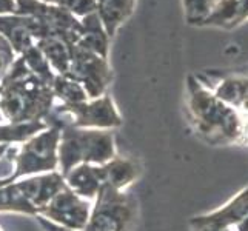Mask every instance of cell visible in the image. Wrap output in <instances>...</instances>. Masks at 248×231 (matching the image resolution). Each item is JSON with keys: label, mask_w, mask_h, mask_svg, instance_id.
Masks as SVG:
<instances>
[{"label": "cell", "mask_w": 248, "mask_h": 231, "mask_svg": "<svg viewBox=\"0 0 248 231\" xmlns=\"http://www.w3.org/2000/svg\"><path fill=\"white\" fill-rule=\"evenodd\" d=\"M54 111L63 113L70 117V125L76 128H93V130H113L122 125L116 104L109 94H104L97 99H88L87 102L73 105L56 104Z\"/></svg>", "instance_id": "8992f818"}, {"label": "cell", "mask_w": 248, "mask_h": 231, "mask_svg": "<svg viewBox=\"0 0 248 231\" xmlns=\"http://www.w3.org/2000/svg\"><path fill=\"white\" fill-rule=\"evenodd\" d=\"M82 32L80 37L76 42V46H80L87 51L97 54L104 59H108L109 51V37L102 25L97 13L94 11L88 15H85L80 19Z\"/></svg>", "instance_id": "e0dca14e"}, {"label": "cell", "mask_w": 248, "mask_h": 231, "mask_svg": "<svg viewBox=\"0 0 248 231\" xmlns=\"http://www.w3.org/2000/svg\"><path fill=\"white\" fill-rule=\"evenodd\" d=\"M248 20V0H216L199 27L234 30Z\"/></svg>", "instance_id": "5bb4252c"}, {"label": "cell", "mask_w": 248, "mask_h": 231, "mask_svg": "<svg viewBox=\"0 0 248 231\" xmlns=\"http://www.w3.org/2000/svg\"><path fill=\"white\" fill-rule=\"evenodd\" d=\"M138 0H96V13L109 39L134 13Z\"/></svg>", "instance_id": "ac0fdd59"}, {"label": "cell", "mask_w": 248, "mask_h": 231, "mask_svg": "<svg viewBox=\"0 0 248 231\" xmlns=\"http://www.w3.org/2000/svg\"><path fill=\"white\" fill-rule=\"evenodd\" d=\"M17 57L19 56L16 54L11 44L0 34V79L10 71V68L17 61Z\"/></svg>", "instance_id": "d4e9b609"}, {"label": "cell", "mask_w": 248, "mask_h": 231, "mask_svg": "<svg viewBox=\"0 0 248 231\" xmlns=\"http://www.w3.org/2000/svg\"><path fill=\"white\" fill-rule=\"evenodd\" d=\"M20 57L23 59L25 65H27L37 77H40L42 80H45L48 83H53L56 73L53 71V68L48 63L45 56L40 53V49L36 45L31 46L28 51H25Z\"/></svg>", "instance_id": "7402d4cb"}, {"label": "cell", "mask_w": 248, "mask_h": 231, "mask_svg": "<svg viewBox=\"0 0 248 231\" xmlns=\"http://www.w3.org/2000/svg\"><path fill=\"white\" fill-rule=\"evenodd\" d=\"M59 140L61 130L56 126H48L46 130L22 142L20 147H13L14 168L10 176L0 179V185L13 184L23 177L59 171Z\"/></svg>", "instance_id": "277c9868"}, {"label": "cell", "mask_w": 248, "mask_h": 231, "mask_svg": "<svg viewBox=\"0 0 248 231\" xmlns=\"http://www.w3.org/2000/svg\"><path fill=\"white\" fill-rule=\"evenodd\" d=\"M16 13V0H0V15L14 14Z\"/></svg>", "instance_id": "4316f807"}, {"label": "cell", "mask_w": 248, "mask_h": 231, "mask_svg": "<svg viewBox=\"0 0 248 231\" xmlns=\"http://www.w3.org/2000/svg\"><path fill=\"white\" fill-rule=\"evenodd\" d=\"M56 105L51 83L42 80L17 57L0 79V113L6 123L45 122Z\"/></svg>", "instance_id": "7a4b0ae2"}, {"label": "cell", "mask_w": 248, "mask_h": 231, "mask_svg": "<svg viewBox=\"0 0 248 231\" xmlns=\"http://www.w3.org/2000/svg\"><path fill=\"white\" fill-rule=\"evenodd\" d=\"M138 217L139 205L131 193L102 185L83 231H133Z\"/></svg>", "instance_id": "5b68a950"}, {"label": "cell", "mask_w": 248, "mask_h": 231, "mask_svg": "<svg viewBox=\"0 0 248 231\" xmlns=\"http://www.w3.org/2000/svg\"><path fill=\"white\" fill-rule=\"evenodd\" d=\"M248 215V186L242 188L234 198L230 199L222 207L205 215H199L190 219L193 231H219L232 230L237 227Z\"/></svg>", "instance_id": "30bf717a"}, {"label": "cell", "mask_w": 248, "mask_h": 231, "mask_svg": "<svg viewBox=\"0 0 248 231\" xmlns=\"http://www.w3.org/2000/svg\"><path fill=\"white\" fill-rule=\"evenodd\" d=\"M186 105L191 123L210 145H234L248 142V117L220 100L196 76L186 77Z\"/></svg>", "instance_id": "6da1fadb"}, {"label": "cell", "mask_w": 248, "mask_h": 231, "mask_svg": "<svg viewBox=\"0 0 248 231\" xmlns=\"http://www.w3.org/2000/svg\"><path fill=\"white\" fill-rule=\"evenodd\" d=\"M219 231H233V230H219Z\"/></svg>", "instance_id": "4dcf8cb0"}, {"label": "cell", "mask_w": 248, "mask_h": 231, "mask_svg": "<svg viewBox=\"0 0 248 231\" xmlns=\"http://www.w3.org/2000/svg\"><path fill=\"white\" fill-rule=\"evenodd\" d=\"M79 82L87 91L88 99H97L107 94V90L114 79L108 59L87 51L80 46L73 48V59L70 71L65 74Z\"/></svg>", "instance_id": "52a82bcc"}, {"label": "cell", "mask_w": 248, "mask_h": 231, "mask_svg": "<svg viewBox=\"0 0 248 231\" xmlns=\"http://www.w3.org/2000/svg\"><path fill=\"white\" fill-rule=\"evenodd\" d=\"M116 143L111 130H93L65 125L59 140V171L68 173L80 164L102 165L116 156Z\"/></svg>", "instance_id": "3957f363"}, {"label": "cell", "mask_w": 248, "mask_h": 231, "mask_svg": "<svg viewBox=\"0 0 248 231\" xmlns=\"http://www.w3.org/2000/svg\"><path fill=\"white\" fill-rule=\"evenodd\" d=\"M51 88H53V94L56 100H59V104L73 105L88 100V94L82 85L68 76L56 74L53 83H51Z\"/></svg>", "instance_id": "ffe728a7"}, {"label": "cell", "mask_w": 248, "mask_h": 231, "mask_svg": "<svg viewBox=\"0 0 248 231\" xmlns=\"http://www.w3.org/2000/svg\"><path fill=\"white\" fill-rule=\"evenodd\" d=\"M37 217V222L42 225V228H44L45 231H74V230H70V228H65L62 225H57L54 224V222H51L45 217H42V216H36Z\"/></svg>", "instance_id": "484cf974"}, {"label": "cell", "mask_w": 248, "mask_h": 231, "mask_svg": "<svg viewBox=\"0 0 248 231\" xmlns=\"http://www.w3.org/2000/svg\"><path fill=\"white\" fill-rule=\"evenodd\" d=\"M36 46L45 56L56 74L65 76L70 71L74 44L57 34H46L36 42Z\"/></svg>", "instance_id": "9a60e30c"}, {"label": "cell", "mask_w": 248, "mask_h": 231, "mask_svg": "<svg viewBox=\"0 0 248 231\" xmlns=\"http://www.w3.org/2000/svg\"><path fill=\"white\" fill-rule=\"evenodd\" d=\"M102 185H107L114 188V190H125L133 182H136L142 174V167L139 162L130 157H121L116 156L99 165Z\"/></svg>", "instance_id": "4fadbf2b"}, {"label": "cell", "mask_w": 248, "mask_h": 231, "mask_svg": "<svg viewBox=\"0 0 248 231\" xmlns=\"http://www.w3.org/2000/svg\"><path fill=\"white\" fill-rule=\"evenodd\" d=\"M45 122H28V123H0V143H22L32 138L34 134L46 130Z\"/></svg>", "instance_id": "44dd1931"}, {"label": "cell", "mask_w": 248, "mask_h": 231, "mask_svg": "<svg viewBox=\"0 0 248 231\" xmlns=\"http://www.w3.org/2000/svg\"><path fill=\"white\" fill-rule=\"evenodd\" d=\"M5 121H3V116H2V113H0V123H3Z\"/></svg>", "instance_id": "f546056e"}, {"label": "cell", "mask_w": 248, "mask_h": 231, "mask_svg": "<svg viewBox=\"0 0 248 231\" xmlns=\"http://www.w3.org/2000/svg\"><path fill=\"white\" fill-rule=\"evenodd\" d=\"M14 14L32 17L46 30L48 34L62 36L71 40L74 45L80 37V19L61 6L45 3L42 0H16Z\"/></svg>", "instance_id": "ba28073f"}, {"label": "cell", "mask_w": 248, "mask_h": 231, "mask_svg": "<svg viewBox=\"0 0 248 231\" xmlns=\"http://www.w3.org/2000/svg\"><path fill=\"white\" fill-rule=\"evenodd\" d=\"M8 148H10V145H8V143H0V160L3 159V156H5V153H6Z\"/></svg>", "instance_id": "f1b7e54d"}, {"label": "cell", "mask_w": 248, "mask_h": 231, "mask_svg": "<svg viewBox=\"0 0 248 231\" xmlns=\"http://www.w3.org/2000/svg\"><path fill=\"white\" fill-rule=\"evenodd\" d=\"M0 231H2V230H0Z\"/></svg>", "instance_id": "1f68e13d"}, {"label": "cell", "mask_w": 248, "mask_h": 231, "mask_svg": "<svg viewBox=\"0 0 248 231\" xmlns=\"http://www.w3.org/2000/svg\"><path fill=\"white\" fill-rule=\"evenodd\" d=\"M0 213H22L28 216H37L36 207L25 198L16 182L0 185Z\"/></svg>", "instance_id": "d6986e66"}, {"label": "cell", "mask_w": 248, "mask_h": 231, "mask_svg": "<svg viewBox=\"0 0 248 231\" xmlns=\"http://www.w3.org/2000/svg\"><path fill=\"white\" fill-rule=\"evenodd\" d=\"M42 2L61 6L74 14L78 19H82L87 14L96 11V0H42Z\"/></svg>", "instance_id": "cb8c5ba5"}, {"label": "cell", "mask_w": 248, "mask_h": 231, "mask_svg": "<svg viewBox=\"0 0 248 231\" xmlns=\"http://www.w3.org/2000/svg\"><path fill=\"white\" fill-rule=\"evenodd\" d=\"M65 185L80 198L94 202L102 186L99 165L80 164L63 174Z\"/></svg>", "instance_id": "2e32d148"}, {"label": "cell", "mask_w": 248, "mask_h": 231, "mask_svg": "<svg viewBox=\"0 0 248 231\" xmlns=\"http://www.w3.org/2000/svg\"><path fill=\"white\" fill-rule=\"evenodd\" d=\"M93 202L78 196L65 185L63 190L59 191L46 207H44L37 216L45 217L57 225L70 228L74 231H83L88 224L91 215Z\"/></svg>", "instance_id": "9c48e42d"}, {"label": "cell", "mask_w": 248, "mask_h": 231, "mask_svg": "<svg viewBox=\"0 0 248 231\" xmlns=\"http://www.w3.org/2000/svg\"><path fill=\"white\" fill-rule=\"evenodd\" d=\"M19 190L22 194L27 198L34 207H36L37 213L46 207L49 200L54 196L65 188V179L61 171H51V173L44 174H36L30 177H23L16 181Z\"/></svg>", "instance_id": "7c38bea8"}, {"label": "cell", "mask_w": 248, "mask_h": 231, "mask_svg": "<svg viewBox=\"0 0 248 231\" xmlns=\"http://www.w3.org/2000/svg\"><path fill=\"white\" fill-rule=\"evenodd\" d=\"M0 34L10 42L17 56L36 45V42L46 36V30L30 15L5 14L0 15Z\"/></svg>", "instance_id": "8fae6325"}, {"label": "cell", "mask_w": 248, "mask_h": 231, "mask_svg": "<svg viewBox=\"0 0 248 231\" xmlns=\"http://www.w3.org/2000/svg\"><path fill=\"white\" fill-rule=\"evenodd\" d=\"M216 0H184L185 22L188 25L199 27L201 22L210 14Z\"/></svg>", "instance_id": "603a6c76"}, {"label": "cell", "mask_w": 248, "mask_h": 231, "mask_svg": "<svg viewBox=\"0 0 248 231\" xmlns=\"http://www.w3.org/2000/svg\"><path fill=\"white\" fill-rule=\"evenodd\" d=\"M236 231H248V215L245 216V219L236 227Z\"/></svg>", "instance_id": "83f0119b"}]
</instances>
